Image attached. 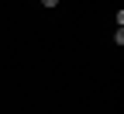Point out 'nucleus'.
I'll return each instance as SVG.
<instances>
[{
	"instance_id": "obj_1",
	"label": "nucleus",
	"mask_w": 124,
	"mask_h": 114,
	"mask_svg": "<svg viewBox=\"0 0 124 114\" xmlns=\"http://www.w3.org/2000/svg\"><path fill=\"white\" fill-rule=\"evenodd\" d=\"M41 7H48V10H52V7H59V0H41Z\"/></svg>"
}]
</instances>
